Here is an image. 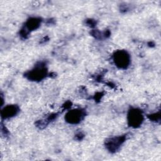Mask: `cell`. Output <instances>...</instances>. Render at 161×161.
Wrapping results in <instances>:
<instances>
[{
  "label": "cell",
  "instance_id": "cell-1",
  "mask_svg": "<svg viewBox=\"0 0 161 161\" xmlns=\"http://www.w3.org/2000/svg\"><path fill=\"white\" fill-rule=\"evenodd\" d=\"M115 65L120 69H126L130 62V55L124 50H118L113 56Z\"/></svg>",
  "mask_w": 161,
  "mask_h": 161
},
{
  "label": "cell",
  "instance_id": "cell-2",
  "mask_svg": "<svg viewBox=\"0 0 161 161\" xmlns=\"http://www.w3.org/2000/svg\"><path fill=\"white\" fill-rule=\"evenodd\" d=\"M143 120V116L141 111L137 109H133L130 111L128 114V121L129 125L133 127L139 126Z\"/></svg>",
  "mask_w": 161,
  "mask_h": 161
},
{
  "label": "cell",
  "instance_id": "cell-3",
  "mask_svg": "<svg viewBox=\"0 0 161 161\" xmlns=\"http://www.w3.org/2000/svg\"><path fill=\"white\" fill-rule=\"evenodd\" d=\"M83 116V112L80 109H73L66 114L65 119L70 123L75 124L82 119Z\"/></svg>",
  "mask_w": 161,
  "mask_h": 161
},
{
  "label": "cell",
  "instance_id": "cell-4",
  "mask_svg": "<svg viewBox=\"0 0 161 161\" xmlns=\"http://www.w3.org/2000/svg\"><path fill=\"white\" fill-rule=\"evenodd\" d=\"M45 75H46L45 68L42 66H38L32 70L28 74V76L32 80H38L43 79Z\"/></svg>",
  "mask_w": 161,
  "mask_h": 161
},
{
  "label": "cell",
  "instance_id": "cell-5",
  "mask_svg": "<svg viewBox=\"0 0 161 161\" xmlns=\"http://www.w3.org/2000/svg\"><path fill=\"white\" fill-rule=\"evenodd\" d=\"M123 142V139L121 137H116L111 138L107 142V147L110 151L115 152L119 148V145Z\"/></svg>",
  "mask_w": 161,
  "mask_h": 161
},
{
  "label": "cell",
  "instance_id": "cell-6",
  "mask_svg": "<svg viewBox=\"0 0 161 161\" xmlns=\"http://www.w3.org/2000/svg\"><path fill=\"white\" fill-rule=\"evenodd\" d=\"M18 112V108L15 106H8L4 108L2 111V116L4 118L11 117L16 114Z\"/></svg>",
  "mask_w": 161,
  "mask_h": 161
},
{
  "label": "cell",
  "instance_id": "cell-7",
  "mask_svg": "<svg viewBox=\"0 0 161 161\" xmlns=\"http://www.w3.org/2000/svg\"><path fill=\"white\" fill-rule=\"evenodd\" d=\"M39 20H38L36 18L34 19H31L30 20H29L27 23V25L26 27L27 28L30 30H33V29H35L39 25Z\"/></svg>",
  "mask_w": 161,
  "mask_h": 161
}]
</instances>
